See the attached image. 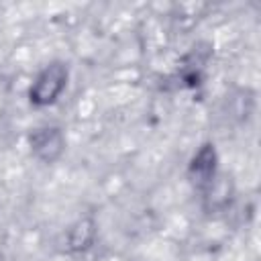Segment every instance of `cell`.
<instances>
[{
    "label": "cell",
    "instance_id": "cell-2",
    "mask_svg": "<svg viewBox=\"0 0 261 261\" xmlns=\"http://www.w3.org/2000/svg\"><path fill=\"white\" fill-rule=\"evenodd\" d=\"M31 147H33V153L41 161L51 163L63 153L65 141H63V135H61L59 128H55V126L49 128L47 126V128H39L31 135Z\"/></svg>",
    "mask_w": 261,
    "mask_h": 261
},
{
    "label": "cell",
    "instance_id": "cell-1",
    "mask_svg": "<svg viewBox=\"0 0 261 261\" xmlns=\"http://www.w3.org/2000/svg\"><path fill=\"white\" fill-rule=\"evenodd\" d=\"M67 84V67L63 63H51L47 65L39 75L37 80L33 82L31 86V102L35 106H47V104H53L59 94L63 92Z\"/></svg>",
    "mask_w": 261,
    "mask_h": 261
},
{
    "label": "cell",
    "instance_id": "cell-3",
    "mask_svg": "<svg viewBox=\"0 0 261 261\" xmlns=\"http://www.w3.org/2000/svg\"><path fill=\"white\" fill-rule=\"evenodd\" d=\"M214 169H216V153L212 145H204L196 157L190 163V175L194 177V181L198 186H206L210 184V179L214 177Z\"/></svg>",
    "mask_w": 261,
    "mask_h": 261
}]
</instances>
